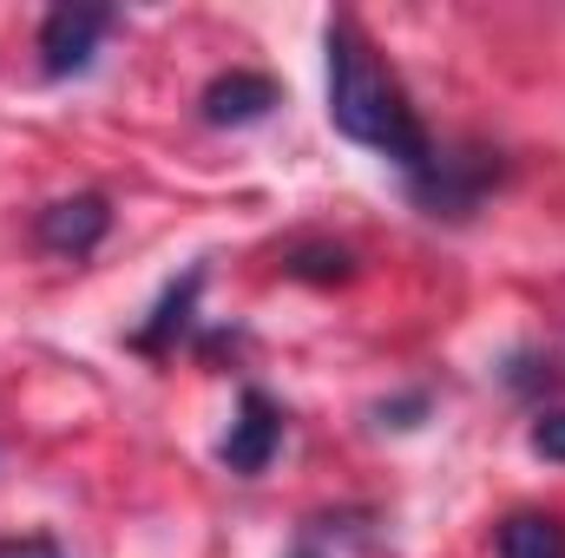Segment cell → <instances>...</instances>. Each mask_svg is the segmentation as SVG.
<instances>
[{
	"label": "cell",
	"mask_w": 565,
	"mask_h": 558,
	"mask_svg": "<svg viewBox=\"0 0 565 558\" xmlns=\"http://www.w3.org/2000/svg\"><path fill=\"white\" fill-rule=\"evenodd\" d=\"M113 26H119V13L99 7V0H66V7H53V13L40 20V73H46V79L86 73V66L99 60V40H106Z\"/></svg>",
	"instance_id": "3957f363"
},
{
	"label": "cell",
	"mask_w": 565,
	"mask_h": 558,
	"mask_svg": "<svg viewBox=\"0 0 565 558\" xmlns=\"http://www.w3.org/2000/svg\"><path fill=\"white\" fill-rule=\"evenodd\" d=\"M289 558H322V552H316V546H296V552H289Z\"/></svg>",
	"instance_id": "4fadbf2b"
},
{
	"label": "cell",
	"mask_w": 565,
	"mask_h": 558,
	"mask_svg": "<svg viewBox=\"0 0 565 558\" xmlns=\"http://www.w3.org/2000/svg\"><path fill=\"white\" fill-rule=\"evenodd\" d=\"M422 415H427V395H402V401H382L375 408L382 427H422Z\"/></svg>",
	"instance_id": "7c38bea8"
},
{
	"label": "cell",
	"mask_w": 565,
	"mask_h": 558,
	"mask_svg": "<svg viewBox=\"0 0 565 558\" xmlns=\"http://www.w3.org/2000/svg\"><path fill=\"white\" fill-rule=\"evenodd\" d=\"M0 558H66L53 533H20V539H0Z\"/></svg>",
	"instance_id": "8fae6325"
},
{
	"label": "cell",
	"mask_w": 565,
	"mask_h": 558,
	"mask_svg": "<svg viewBox=\"0 0 565 558\" xmlns=\"http://www.w3.org/2000/svg\"><path fill=\"white\" fill-rule=\"evenodd\" d=\"M277 106H282V86L270 79V73L231 66V73H217V79L204 86L198 119H204V126H217V132H244V126H264Z\"/></svg>",
	"instance_id": "8992f818"
},
{
	"label": "cell",
	"mask_w": 565,
	"mask_h": 558,
	"mask_svg": "<svg viewBox=\"0 0 565 558\" xmlns=\"http://www.w3.org/2000/svg\"><path fill=\"white\" fill-rule=\"evenodd\" d=\"M282 270L309 277V282H349L355 277V250H342V244H302V250L282 257Z\"/></svg>",
	"instance_id": "9c48e42d"
},
{
	"label": "cell",
	"mask_w": 565,
	"mask_h": 558,
	"mask_svg": "<svg viewBox=\"0 0 565 558\" xmlns=\"http://www.w3.org/2000/svg\"><path fill=\"white\" fill-rule=\"evenodd\" d=\"M277 447H282V408L264 395V388H244V395H237L231 433L217 440V460H224L237 480H257V473L277 460Z\"/></svg>",
	"instance_id": "5b68a950"
},
{
	"label": "cell",
	"mask_w": 565,
	"mask_h": 558,
	"mask_svg": "<svg viewBox=\"0 0 565 558\" xmlns=\"http://www.w3.org/2000/svg\"><path fill=\"white\" fill-rule=\"evenodd\" d=\"M500 558H565V519L559 513H513L493 533Z\"/></svg>",
	"instance_id": "ba28073f"
},
{
	"label": "cell",
	"mask_w": 565,
	"mask_h": 558,
	"mask_svg": "<svg viewBox=\"0 0 565 558\" xmlns=\"http://www.w3.org/2000/svg\"><path fill=\"white\" fill-rule=\"evenodd\" d=\"M113 230V197L106 191H73V197H53L40 217H33V244L46 257H93Z\"/></svg>",
	"instance_id": "277c9868"
},
{
	"label": "cell",
	"mask_w": 565,
	"mask_h": 558,
	"mask_svg": "<svg viewBox=\"0 0 565 558\" xmlns=\"http://www.w3.org/2000/svg\"><path fill=\"white\" fill-rule=\"evenodd\" d=\"M533 453H540V460H553V466H565V408H559V415L533 420Z\"/></svg>",
	"instance_id": "30bf717a"
},
{
	"label": "cell",
	"mask_w": 565,
	"mask_h": 558,
	"mask_svg": "<svg viewBox=\"0 0 565 558\" xmlns=\"http://www.w3.org/2000/svg\"><path fill=\"white\" fill-rule=\"evenodd\" d=\"M500 184V151L487 144H434L422 171H408V197L422 204V217H447V224H467L487 191Z\"/></svg>",
	"instance_id": "7a4b0ae2"
},
{
	"label": "cell",
	"mask_w": 565,
	"mask_h": 558,
	"mask_svg": "<svg viewBox=\"0 0 565 558\" xmlns=\"http://www.w3.org/2000/svg\"><path fill=\"white\" fill-rule=\"evenodd\" d=\"M322 46H329V126L349 144L402 164V178L422 171L434 139H427L422 112L408 106L402 79L388 73V60L369 46V33L349 13H335L329 33H322Z\"/></svg>",
	"instance_id": "6da1fadb"
},
{
	"label": "cell",
	"mask_w": 565,
	"mask_h": 558,
	"mask_svg": "<svg viewBox=\"0 0 565 558\" xmlns=\"http://www.w3.org/2000/svg\"><path fill=\"white\" fill-rule=\"evenodd\" d=\"M204 277H211V270H204V264H191V270H184V282H171V289L158 296L151 322L132 335V348H139V355H171V348H178V335H184V329H191V315H198Z\"/></svg>",
	"instance_id": "52a82bcc"
}]
</instances>
